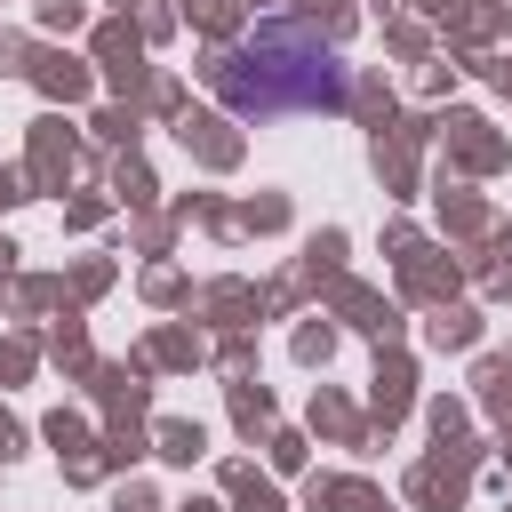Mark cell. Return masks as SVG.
Here are the masks:
<instances>
[{
  "label": "cell",
  "instance_id": "6da1fadb",
  "mask_svg": "<svg viewBox=\"0 0 512 512\" xmlns=\"http://www.w3.org/2000/svg\"><path fill=\"white\" fill-rule=\"evenodd\" d=\"M216 96L240 120H272V112H336L344 104V56L320 24L304 16H272L256 32H240L216 56Z\"/></svg>",
  "mask_w": 512,
  "mask_h": 512
}]
</instances>
